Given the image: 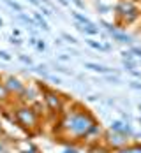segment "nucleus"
I'll return each instance as SVG.
<instances>
[{
	"mask_svg": "<svg viewBox=\"0 0 141 153\" xmlns=\"http://www.w3.org/2000/svg\"><path fill=\"white\" fill-rule=\"evenodd\" d=\"M95 123H99L97 118L88 109L78 106V104L72 109H69V111H63L60 114V120H58L60 130L72 141L88 139V134L94 128Z\"/></svg>",
	"mask_w": 141,
	"mask_h": 153,
	"instance_id": "1",
	"label": "nucleus"
},
{
	"mask_svg": "<svg viewBox=\"0 0 141 153\" xmlns=\"http://www.w3.org/2000/svg\"><path fill=\"white\" fill-rule=\"evenodd\" d=\"M13 116H14V122L27 132H32L39 127L41 123V116L35 113V109L28 104H18L13 111Z\"/></svg>",
	"mask_w": 141,
	"mask_h": 153,
	"instance_id": "2",
	"label": "nucleus"
},
{
	"mask_svg": "<svg viewBox=\"0 0 141 153\" xmlns=\"http://www.w3.org/2000/svg\"><path fill=\"white\" fill-rule=\"evenodd\" d=\"M41 92H43V102H44V107L53 114V116H60L65 109V99H63L62 93H58L53 88H48L46 85H41Z\"/></svg>",
	"mask_w": 141,
	"mask_h": 153,
	"instance_id": "3",
	"label": "nucleus"
},
{
	"mask_svg": "<svg viewBox=\"0 0 141 153\" xmlns=\"http://www.w3.org/2000/svg\"><path fill=\"white\" fill-rule=\"evenodd\" d=\"M115 13L118 18V25H131L132 21H136L141 14L140 4L134 0H120L115 7Z\"/></svg>",
	"mask_w": 141,
	"mask_h": 153,
	"instance_id": "4",
	"label": "nucleus"
},
{
	"mask_svg": "<svg viewBox=\"0 0 141 153\" xmlns=\"http://www.w3.org/2000/svg\"><path fill=\"white\" fill-rule=\"evenodd\" d=\"M101 139H102V144H104L110 152H116V150L124 148V146H127V144L131 143V139L127 137V136L118 134V132H111V130L102 132Z\"/></svg>",
	"mask_w": 141,
	"mask_h": 153,
	"instance_id": "5",
	"label": "nucleus"
},
{
	"mask_svg": "<svg viewBox=\"0 0 141 153\" xmlns=\"http://www.w3.org/2000/svg\"><path fill=\"white\" fill-rule=\"evenodd\" d=\"M2 81H4V86L9 93V97H18L19 99V95L25 90V83L16 76H5L2 77Z\"/></svg>",
	"mask_w": 141,
	"mask_h": 153,
	"instance_id": "6",
	"label": "nucleus"
},
{
	"mask_svg": "<svg viewBox=\"0 0 141 153\" xmlns=\"http://www.w3.org/2000/svg\"><path fill=\"white\" fill-rule=\"evenodd\" d=\"M115 153H141V143H129L127 146L116 150Z\"/></svg>",
	"mask_w": 141,
	"mask_h": 153,
	"instance_id": "7",
	"label": "nucleus"
},
{
	"mask_svg": "<svg viewBox=\"0 0 141 153\" xmlns=\"http://www.w3.org/2000/svg\"><path fill=\"white\" fill-rule=\"evenodd\" d=\"M85 67L90 69V71H94V72H101V74H110L111 72V69L102 67V65H99V63H85Z\"/></svg>",
	"mask_w": 141,
	"mask_h": 153,
	"instance_id": "8",
	"label": "nucleus"
},
{
	"mask_svg": "<svg viewBox=\"0 0 141 153\" xmlns=\"http://www.w3.org/2000/svg\"><path fill=\"white\" fill-rule=\"evenodd\" d=\"M124 125H125V122H122V120H113L111 125H110V130L111 132H118V134H122Z\"/></svg>",
	"mask_w": 141,
	"mask_h": 153,
	"instance_id": "9",
	"label": "nucleus"
},
{
	"mask_svg": "<svg viewBox=\"0 0 141 153\" xmlns=\"http://www.w3.org/2000/svg\"><path fill=\"white\" fill-rule=\"evenodd\" d=\"M87 44H88L90 48H94V49H99V51H110V46H108V44L95 42V41H92V39H88V41H87Z\"/></svg>",
	"mask_w": 141,
	"mask_h": 153,
	"instance_id": "10",
	"label": "nucleus"
},
{
	"mask_svg": "<svg viewBox=\"0 0 141 153\" xmlns=\"http://www.w3.org/2000/svg\"><path fill=\"white\" fill-rule=\"evenodd\" d=\"M9 100H11V97H9V93H7L5 86H4V81H2V77H0V104L9 102Z\"/></svg>",
	"mask_w": 141,
	"mask_h": 153,
	"instance_id": "11",
	"label": "nucleus"
},
{
	"mask_svg": "<svg viewBox=\"0 0 141 153\" xmlns=\"http://www.w3.org/2000/svg\"><path fill=\"white\" fill-rule=\"evenodd\" d=\"M79 30L83 32V33H88V35H99V28H95L94 25H87V27H78Z\"/></svg>",
	"mask_w": 141,
	"mask_h": 153,
	"instance_id": "12",
	"label": "nucleus"
},
{
	"mask_svg": "<svg viewBox=\"0 0 141 153\" xmlns=\"http://www.w3.org/2000/svg\"><path fill=\"white\" fill-rule=\"evenodd\" d=\"M72 16H74V19H78V21L81 23V25H83V27H85V25H92V23H90V19H88L87 16L79 14V13H76V11L72 13Z\"/></svg>",
	"mask_w": 141,
	"mask_h": 153,
	"instance_id": "13",
	"label": "nucleus"
},
{
	"mask_svg": "<svg viewBox=\"0 0 141 153\" xmlns=\"http://www.w3.org/2000/svg\"><path fill=\"white\" fill-rule=\"evenodd\" d=\"M90 153H111V152L108 150V148H106V146H104V144H101V143H97V144H95L94 148L90 150Z\"/></svg>",
	"mask_w": 141,
	"mask_h": 153,
	"instance_id": "14",
	"label": "nucleus"
},
{
	"mask_svg": "<svg viewBox=\"0 0 141 153\" xmlns=\"http://www.w3.org/2000/svg\"><path fill=\"white\" fill-rule=\"evenodd\" d=\"M122 58L127 62H134V55L131 53V51H122Z\"/></svg>",
	"mask_w": 141,
	"mask_h": 153,
	"instance_id": "15",
	"label": "nucleus"
},
{
	"mask_svg": "<svg viewBox=\"0 0 141 153\" xmlns=\"http://www.w3.org/2000/svg\"><path fill=\"white\" fill-rule=\"evenodd\" d=\"M131 53H132V55H136V56H140V58H141V48L132 46V48H131Z\"/></svg>",
	"mask_w": 141,
	"mask_h": 153,
	"instance_id": "16",
	"label": "nucleus"
},
{
	"mask_svg": "<svg viewBox=\"0 0 141 153\" xmlns=\"http://www.w3.org/2000/svg\"><path fill=\"white\" fill-rule=\"evenodd\" d=\"M0 58H2V60H11V55L5 53V51H0Z\"/></svg>",
	"mask_w": 141,
	"mask_h": 153,
	"instance_id": "17",
	"label": "nucleus"
},
{
	"mask_svg": "<svg viewBox=\"0 0 141 153\" xmlns=\"http://www.w3.org/2000/svg\"><path fill=\"white\" fill-rule=\"evenodd\" d=\"M37 49H39V51H44V49H46V44H44L43 41H39V42H37Z\"/></svg>",
	"mask_w": 141,
	"mask_h": 153,
	"instance_id": "18",
	"label": "nucleus"
},
{
	"mask_svg": "<svg viewBox=\"0 0 141 153\" xmlns=\"http://www.w3.org/2000/svg\"><path fill=\"white\" fill-rule=\"evenodd\" d=\"M63 39H67L69 42H72V44H76V39H74V37H71V35H67V33L63 35Z\"/></svg>",
	"mask_w": 141,
	"mask_h": 153,
	"instance_id": "19",
	"label": "nucleus"
},
{
	"mask_svg": "<svg viewBox=\"0 0 141 153\" xmlns=\"http://www.w3.org/2000/svg\"><path fill=\"white\" fill-rule=\"evenodd\" d=\"M129 72H131L134 77H140V79H141V72H140V71H134V69H132V71H129Z\"/></svg>",
	"mask_w": 141,
	"mask_h": 153,
	"instance_id": "20",
	"label": "nucleus"
},
{
	"mask_svg": "<svg viewBox=\"0 0 141 153\" xmlns=\"http://www.w3.org/2000/svg\"><path fill=\"white\" fill-rule=\"evenodd\" d=\"M131 88H134V90H141V83H131Z\"/></svg>",
	"mask_w": 141,
	"mask_h": 153,
	"instance_id": "21",
	"label": "nucleus"
},
{
	"mask_svg": "<svg viewBox=\"0 0 141 153\" xmlns=\"http://www.w3.org/2000/svg\"><path fill=\"white\" fill-rule=\"evenodd\" d=\"M11 44H16V46H19V44H21V41H19V39H18V37H13V39H11Z\"/></svg>",
	"mask_w": 141,
	"mask_h": 153,
	"instance_id": "22",
	"label": "nucleus"
},
{
	"mask_svg": "<svg viewBox=\"0 0 141 153\" xmlns=\"http://www.w3.org/2000/svg\"><path fill=\"white\" fill-rule=\"evenodd\" d=\"M19 58H21V60L25 62V63H28V65L32 63V60H30V58H27V56H19Z\"/></svg>",
	"mask_w": 141,
	"mask_h": 153,
	"instance_id": "23",
	"label": "nucleus"
},
{
	"mask_svg": "<svg viewBox=\"0 0 141 153\" xmlns=\"http://www.w3.org/2000/svg\"><path fill=\"white\" fill-rule=\"evenodd\" d=\"M58 58H60V60H62V62H67V60H69V56H67V55H60Z\"/></svg>",
	"mask_w": 141,
	"mask_h": 153,
	"instance_id": "24",
	"label": "nucleus"
},
{
	"mask_svg": "<svg viewBox=\"0 0 141 153\" xmlns=\"http://www.w3.org/2000/svg\"><path fill=\"white\" fill-rule=\"evenodd\" d=\"M4 152H5V144L0 141V153H4Z\"/></svg>",
	"mask_w": 141,
	"mask_h": 153,
	"instance_id": "25",
	"label": "nucleus"
},
{
	"mask_svg": "<svg viewBox=\"0 0 141 153\" xmlns=\"http://www.w3.org/2000/svg\"><path fill=\"white\" fill-rule=\"evenodd\" d=\"M138 109H140V111H141V104H140V106H138Z\"/></svg>",
	"mask_w": 141,
	"mask_h": 153,
	"instance_id": "26",
	"label": "nucleus"
},
{
	"mask_svg": "<svg viewBox=\"0 0 141 153\" xmlns=\"http://www.w3.org/2000/svg\"><path fill=\"white\" fill-rule=\"evenodd\" d=\"M4 153H9V152H4ZM16 153H19V152H16Z\"/></svg>",
	"mask_w": 141,
	"mask_h": 153,
	"instance_id": "27",
	"label": "nucleus"
},
{
	"mask_svg": "<svg viewBox=\"0 0 141 153\" xmlns=\"http://www.w3.org/2000/svg\"><path fill=\"white\" fill-rule=\"evenodd\" d=\"M140 9H141V0H140Z\"/></svg>",
	"mask_w": 141,
	"mask_h": 153,
	"instance_id": "28",
	"label": "nucleus"
},
{
	"mask_svg": "<svg viewBox=\"0 0 141 153\" xmlns=\"http://www.w3.org/2000/svg\"><path fill=\"white\" fill-rule=\"evenodd\" d=\"M0 27H2V19H0Z\"/></svg>",
	"mask_w": 141,
	"mask_h": 153,
	"instance_id": "29",
	"label": "nucleus"
}]
</instances>
